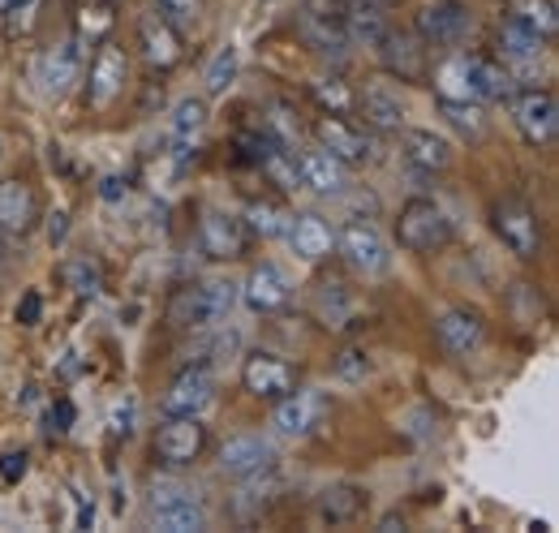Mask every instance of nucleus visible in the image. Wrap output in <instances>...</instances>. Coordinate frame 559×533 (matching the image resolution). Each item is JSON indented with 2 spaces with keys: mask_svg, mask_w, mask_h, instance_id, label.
<instances>
[{
  "mask_svg": "<svg viewBox=\"0 0 559 533\" xmlns=\"http://www.w3.org/2000/svg\"><path fill=\"white\" fill-rule=\"evenodd\" d=\"M233 78H237V48L224 44L207 66V95H224V91L233 86Z\"/></svg>",
  "mask_w": 559,
  "mask_h": 533,
  "instance_id": "nucleus-40",
  "label": "nucleus"
},
{
  "mask_svg": "<svg viewBox=\"0 0 559 533\" xmlns=\"http://www.w3.org/2000/svg\"><path fill=\"white\" fill-rule=\"evenodd\" d=\"M246 228H250V237H263V241H276V237H284L288 233V211L280 206V202H272V199H259V202H250L246 206Z\"/></svg>",
  "mask_w": 559,
  "mask_h": 533,
  "instance_id": "nucleus-31",
  "label": "nucleus"
},
{
  "mask_svg": "<svg viewBox=\"0 0 559 533\" xmlns=\"http://www.w3.org/2000/svg\"><path fill=\"white\" fill-rule=\"evenodd\" d=\"M301 17H314V22H345V0H301Z\"/></svg>",
  "mask_w": 559,
  "mask_h": 533,
  "instance_id": "nucleus-45",
  "label": "nucleus"
},
{
  "mask_svg": "<svg viewBox=\"0 0 559 533\" xmlns=\"http://www.w3.org/2000/svg\"><path fill=\"white\" fill-rule=\"evenodd\" d=\"M439 99H469V82H465V52L448 57L439 66Z\"/></svg>",
  "mask_w": 559,
  "mask_h": 533,
  "instance_id": "nucleus-41",
  "label": "nucleus"
},
{
  "mask_svg": "<svg viewBox=\"0 0 559 533\" xmlns=\"http://www.w3.org/2000/svg\"><path fill=\"white\" fill-rule=\"evenodd\" d=\"M499 48H503L508 61H516V66H534V61L547 52V39L508 13V17L499 22Z\"/></svg>",
  "mask_w": 559,
  "mask_h": 533,
  "instance_id": "nucleus-27",
  "label": "nucleus"
},
{
  "mask_svg": "<svg viewBox=\"0 0 559 533\" xmlns=\"http://www.w3.org/2000/svg\"><path fill=\"white\" fill-rule=\"evenodd\" d=\"M207 448V426L203 417H164L159 435H155V461L168 469L194 465Z\"/></svg>",
  "mask_w": 559,
  "mask_h": 533,
  "instance_id": "nucleus-6",
  "label": "nucleus"
},
{
  "mask_svg": "<svg viewBox=\"0 0 559 533\" xmlns=\"http://www.w3.org/2000/svg\"><path fill=\"white\" fill-rule=\"evenodd\" d=\"M139 48L155 69H173L177 61H181V35H177L159 13H155V17H142Z\"/></svg>",
  "mask_w": 559,
  "mask_h": 533,
  "instance_id": "nucleus-23",
  "label": "nucleus"
},
{
  "mask_svg": "<svg viewBox=\"0 0 559 533\" xmlns=\"http://www.w3.org/2000/svg\"><path fill=\"white\" fill-rule=\"evenodd\" d=\"M126 78H130V61L117 44H104L91 61V82H86V99L91 108H108L121 91H126Z\"/></svg>",
  "mask_w": 559,
  "mask_h": 533,
  "instance_id": "nucleus-14",
  "label": "nucleus"
},
{
  "mask_svg": "<svg viewBox=\"0 0 559 533\" xmlns=\"http://www.w3.org/2000/svg\"><path fill=\"white\" fill-rule=\"evenodd\" d=\"M396 241L401 250L409 254H435L452 241V220L439 202L430 199H409L401 206V220H396Z\"/></svg>",
  "mask_w": 559,
  "mask_h": 533,
  "instance_id": "nucleus-2",
  "label": "nucleus"
},
{
  "mask_svg": "<svg viewBox=\"0 0 559 533\" xmlns=\"http://www.w3.org/2000/svg\"><path fill=\"white\" fill-rule=\"evenodd\" d=\"M237 297L241 288L233 280H203L194 288H186L177 301H173V323L177 328H190V332H207L228 323V315L237 310Z\"/></svg>",
  "mask_w": 559,
  "mask_h": 533,
  "instance_id": "nucleus-1",
  "label": "nucleus"
},
{
  "mask_svg": "<svg viewBox=\"0 0 559 533\" xmlns=\"http://www.w3.org/2000/svg\"><path fill=\"white\" fill-rule=\"evenodd\" d=\"M345 31H349L353 44L374 48L392 31V17H388V9L379 0H345Z\"/></svg>",
  "mask_w": 559,
  "mask_h": 533,
  "instance_id": "nucleus-24",
  "label": "nucleus"
},
{
  "mask_svg": "<svg viewBox=\"0 0 559 533\" xmlns=\"http://www.w3.org/2000/svg\"><path fill=\"white\" fill-rule=\"evenodd\" d=\"M241 297H246V306H250L254 315H280V310H288V301H293V284H288V275H284L276 263H263L250 271Z\"/></svg>",
  "mask_w": 559,
  "mask_h": 533,
  "instance_id": "nucleus-19",
  "label": "nucleus"
},
{
  "mask_svg": "<svg viewBox=\"0 0 559 533\" xmlns=\"http://www.w3.org/2000/svg\"><path fill=\"white\" fill-rule=\"evenodd\" d=\"M297 177L306 190L314 194H345L349 190V164H341L336 155H328L323 146L319 151H306L297 159Z\"/></svg>",
  "mask_w": 559,
  "mask_h": 533,
  "instance_id": "nucleus-21",
  "label": "nucleus"
},
{
  "mask_svg": "<svg viewBox=\"0 0 559 533\" xmlns=\"http://www.w3.org/2000/svg\"><path fill=\"white\" fill-rule=\"evenodd\" d=\"M48 237H52V246L66 237V215H52V228H48Z\"/></svg>",
  "mask_w": 559,
  "mask_h": 533,
  "instance_id": "nucleus-49",
  "label": "nucleus"
},
{
  "mask_svg": "<svg viewBox=\"0 0 559 533\" xmlns=\"http://www.w3.org/2000/svg\"><path fill=\"white\" fill-rule=\"evenodd\" d=\"M151 525L164 533H203L207 530V508L199 499H181V504L155 508L151 512Z\"/></svg>",
  "mask_w": 559,
  "mask_h": 533,
  "instance_id": "nucleus-30",
  "label": "nucleus"
},
{
  "mask_svg": "<svg viewBox=\"0 0 559 533\" xmlns=\"http://www.w3.org/2000/svg\"><path fill=\"white\" fill-rule=\"evenodd\" d=\"M401 151H405V159L414 168H421V173H443V168H452V155H456L443 133L418 130V126L401 130Z\"/></svg>",
  "mask_w": 559,
  "mask_h": 533,
  "instance_id": "nucleus-22",
  "label": "nucleus"
},
{
  "mask_svg": "<svg viewBox=\"0 0 559 533\" xmlns=\"http://www.w3.org/2000/svg\"><path fill=\"white\" fill-rule=\"evenodd\" d=\"M241 482H246L241 495H237V517H241V521L263 517V512L280 499V490H284L276 465H267L263 473H250V477H241Z\"/></svg>",
  "mask_w": 559,
  "mask_h": 533,
  "instance_id": "nucleus-26",
  "label": "nucleus"
},
{
  "mask_svg": "<svg viewBox=\"0 0 559 533\" xmlns=\"http://www.w3.org/2000/svg\"><path fill=\"white\" fill-rule=\"evenodd\" d=\"M26 469H31V457H26V452H4V457H0V477H4V482H22Z\"/></svg>",
  "mask_w": 559,
  "mask_h": 533,
  "instance_id": "nucleus-46",
  "label": "nucleus"
},
{
  "mask_svg": "<svg viewBox=\"0 0 559 533\" xmlns=\"http://www.w3.org/2000/svg\"><path fill=\"white\" fill-rule=\"evenodd\" d=\"M310 95L319 99L323 112H336V117H345V112L353 108L349 86H345L341 78H319V82H310Z\"/></svg>",
  "mask_w": 559,
  "mask_h": 533,
  "instance_id": "nucleus-38",
  "label": "nucleus"
},
{
  "mask_svg": "<svg viewBox=\"0 0 559 533\" xmlns=\"http://www.w3.org/2000/svg\"><path fill=\"white\" fill-rule=\"evenodd\" d=\"M374 52H379V66L388 69L392 78H401V82H421V78H426V48H421L418 35L388 31V35L374 44Z\"/></svg>",
  "mask_w": 559,
  "mask_h": 533,
  "instance_id": "nucleus-16",
  "label": "nucleus"
},
{
  "mask_svg": "<svg viewBox=\"0 0 559 533\" xmlns=\"http://www.w3.org/2000/svg\"><path fill=\"white\" fill-rule=\"evenodd\" d=\"M117 194H121V177H108L104 181V199H117Z\"/></svg>",
  "mask_w": 559,
  "mask_h": 533,
  "instance_id": "nucleus-50",
  "label": "nucleus"
},
{
  "mask_svg": "<svg viewBox=\"0 0 559 533\" xmlns=\"http://www.w3.org/2000/svg\"><path fill=\"white\" fill-rule=\"evenodd\" d=\"M439 112L448 117V126H456L465 138H483V133H487L483 108H478L474 99H439Z\"/></svg>",
  "mask_w": 559,
  "mask_h": 533,
  "instance_id": "nucleus-33",
  "label": "nucleus"
},
{
  "mask_svg": "<svg viewBox=\"0 0 559 533\" xmlns=\"http://www.w3.org/2000/svg\"><path fill=\"white\" fill-rule=\"evenodd\" d=\"M361 112H366V126L379 133H396L405 130V104L401 95H392L388 86H370L361 95Z\"/></svg>",
  "mask_w": 559,
  "mask_h": 533,
  "instance_id": "nucleus-29",
  "label": "nucleus"
},
{
  "mask_svg": "<svg viewBox=\"0 0 559 533\" xmlns=\"http://www.w3.org/2000/svg\"><path fill=\"white\" fill-rule=\"evenodd\" d=\"M0 159H4V142H0Z\"/></svg>",
  "mask_w": 559,
  "mask_h": 533,
  "instance_id": "nucleus-52",
  "label": "nucleus"
},
{
  "mask_svg": "<svg viewBox=\"0 0 559 533\" xmlns=\"http://www.w3.org/2000/svg\"><path fill=\"white\" fill-rule=\"evenodd\" d=\"M314 138H319V146L328 151V155H336L341 164H370L374 159V142H370V133L349 126L345 117H336V112H323L319 121H314Z\"/></svg>",
  "mask_w": 559,
  "mask_h": 533,
  "instance_id": "nucleus-9",
  "label": "nucleus"
},
{
  "mask_svg": "<svg viewBox=\"0 0 559 533\" xmlns=\"http://www.w3.org/2000/svg\"><path fill=\"white\" fill-rule=\"evenodd\" d=\"M474 31V13L465 0H435L414 13V35L421 48H456Z\"/></svg>",
  "mask_w": 559,
  "mask_h": 533,
  "instance_id": "nucleus-4",
  "label": "nucleus"
},
{
  "mask_svg": "<svg viewBox=\"0 0 559 533\" xmlns=\"http://www.w3.org/2000/svg\"><path fill=\"white\" fill-rule=\"evenodd\" d=\"M370 370H374V362H370L366 348H341V353L332 357V375H336L341 383H366Z\"/></svg>",
  "mask_w": 559,
  "mask_h": 533,
  "instance_id": "nucleus-37",
  "label": "nucleus"
},
{
  "mask_svg": "<svg viewBox=\"0 0 559 533\" xmlns=\"http://www.w3.org/2000/svg\"><path fill=\"white\" fill-rule=\"evenodd\" d=\"M516 22H525L530 31H538L547 44L559 35V4L556 0H512V9H508Z\"/></svg>",
  "mask_w": 559,
  "mask_h": 533,
  "instance_id": "nucleus-32",
  "label": "nucleus"
},
{
  "mask_svg": "<svg viewBox=\"0 0 559 533\" xmlns=\"http://www.w3.org/2000/svg\"><path fill=\"white\" fill-rule=\"evenodd\" d=\"M0 4H4V0H0Z\"/></svg>",
  "mask_w": 559,
  "mask_h": 533,
  "instance_id": "nucleus-53",
  "label": "nucleus"
},
{
  "mask_svg": "<svg viewBox=\"0 0 559 533\" xmlns=\"http://www.w3.org/2000/svg\"><path fill=\"white\" fill-rule=\"evenodd\" d=\"M181 499H194V490L186 482H155L151 486V512L155 508H168V504H181Z\"/></svg>",
  "mask_w": 559,
  "mask_h": 533,
  "instance_id": "nucleus-44",
  "label": "nucleus"
},
{
  "mask_svg": "<svg viewBox=\"0 0 559 533\" xmlns=\"http://www.w3.org/2000/svg\"><path fill=\"white\" fill-rule=\"evenodd\" d=\"M319 315H323L328 328H349L345 319L357 315V301H353V293L345 284H328V288L319 293Z\"/></svg>",
  "mask_w": 559,
  "mask_h": 533,
  "instance_id": "nucleus-34",
  "label": "nucleus"
},
{
  "mask_svg": "<svg viewBox=\"0 0 559 533\" xmlns=\"http://www.w3.org/2000/svg\"><path fill=\"white\" fill-rule=\"evenodd\" d=\"M39 9H44V0H4V4H0L4 35H9V39L31 35V26H35V17H39Z\"/></svg>",
  "mask_w": 559,
  "mask_h": 533,
  "instance_id": "nucleus-36",
  "label": "nucleus"
},
{
  "mask_svg": "<svg viewBox=\"0 0 559 533\" xmlns=\"http://www.w3.org/2000/svg\"><path fill=\"white\" fill-rule=\"evenodd\" d=\"M435 335H439L443 353L469 357V353H478L483 340H487V319H483L478 310H469V306H452V310H443V315L435 319Z\"/></svg>",
  "mask_w": 559,
  "mask_h": 533,
  "instance_id": "nucleus-13",
  "label": "nucleus"
},
{
  "mask_svg": "<svg viewBox=\"0 0 559 533\" xmlns=\"http://www.w3.org/2000/svg\"><path fill=\"white\" fill-rule=\"evenodd\" d=\"M211 400H215V375H211V366H186L168 383L159 408H164V417H203V408H207Z\"/></svg>",
  "mask_w": 559,
  "mask_h": 533,
  "instance_id": "nucleus-8",
  "label": "nucleus"
},
{
  "mask_svg": "<svg viewBox=\"0 0 559 533\" xmlns=\"http://www.w3.org/2000/svg\"><path fill=\"white\" fill-rule=\"evenodd\" d=\"M155 9L173 31H190L203 17V0H155Z\"/></svg>",
  "mask_w": 559,
  "mask_h": 533,
  "instance_id": "nucleus-42",
  "label": "nucleus"
},
{
  "mask_svg": "<svg viewBox=\"0 0 559 533\" xmlns=\"http://www.w3.org/2000/svg\"><path fill=\"white\" fill-rule=\"evenodd\" d=\"M508 104H512L516 130H521V138H525L530 146H551V142H556L559 104L551 91H516Z\"/></svg>",
  "mask_w": 559,
  "mask_h": 533,
  "instance_id": "nucleus-7",
  "label": "nucleus"
},
{
  "mask_svg": "<svg viewBox=\"0 0 559 533\" xmlns=\"http://www.w3.org/2000/svg\"><path fill=\"white\" fill-rule=\"evenodd\" d=\"M199 237H203L207 259H215V263H237V259L250 250V228H246V220L233 215V211H207Z\"/></svg>",
  "mask_w": 559,
  "mask_h": 533,
  "instance_id": "nucleus-11",
  "label": "nucleus"
},
{
  "mask_svg": "<svg viewBox=\"0 0 559 533\" xmlns=\"http://www.w3.org/2000/svg\"><path fill=\"white\" fill-rule=\"evenodd\" d=\"M336 250H341V259H345L357 275H366V280H379V275L392 271V246L383 241V233H379L374 224H345V228L336 233Z\"/></svg>",
  "mask_w": 559,
  "mask_h": 533,
  "instance_id": "nucleus-5",
  "label": "nucleus"
},
{
  "mask_svg": "<svg viewBox=\"0 0 559 533\" xmlns=\"http://www.w3.org/2000/svg\"><path fill=\"white\" fill-rule=\"evenodd\" d=\"M66 284H70L78 297H99L104 271L91 263V259H73V263H66Z\"/></svg>",
  "mask_w": 559,
  "mask_h": 533,
  "instance_id": "nucleus-39",
  "label": "nucleus"
},
{
  "mask_svg": "<svg viewBox=\"0 0 559 533\" xmlns=\"http://www.w3.org/2000/svg\"><path fill=\"white\" fill-rule=\"evenodd\" d=\"M241 388L259 400H280L297 388V370L276 353H250L241 366Z\"/></svg>",
  "mask_w": 559,
  "mask_h": 533,
  "instance_id": "nucleus-12",
  "label": "nucleus"
},
{
  "mask_svg": "<svg viewBox=\"0 0 559 533\" xmlns=\"http://www.w3.org/2000/svg\"><path fill=\"white\" fill-rule=\"evenodd\" d=\"M465 82H469L474 104H508L516 95L512 69L490 61V57H465Z\"/></svg>",
  "mask_w": 559,
  "mask_h": 533,
  "instance_id": "nucleus-18",
  "label": "nucleus"
},
{
  "mask_svg": "<svg viewBox=\"0 0 559 533\" xmlns=\"http://www.w3.org/2000/svg\"><path fill=\"white\" fill-rule=\"evenodd\" d=\"M366 512V490L353 486V482H341V486H328L319 495V521L323 525H349Z\"/></svg>",
  "mask_w": 559,
  "mask_h": 533,
  "instance_id": "nucleus-28",
  "label": "nucleus"
},
{
  "mask_svg": "<svg viewBox=\"0 0 559 533\" xmlns=\"http://www.w3.org/2000/svg\"><path fill=\"white\" fill-rule=\"evenodd\" d=\"M490 228L495 237L521 259V263H534L543 254V224L534 215V206L521 199H499L490 206Z\"/></svg>",
  "mask_w": 559,
  "mask_h": 533,
  "instance_id": "nucleus-3",
  "label": "nucleus"
},
{
  "mask_svg": "<svg viewBox=\"0 0 559 533\" xmlns=\"http://www.w3.org/2000/svg\"><path fill=\"white\" fill-rule=\"evenodd\" d=\"M267 465H276V448L263 435H237L219 448V473H228L237 482L250 477V473H263Z\"/></svg>",
  "mask_w": 559,
  "mask_h": 533,
  "instance_id": "nucleus-20",
  "label": "nucleus"
},
{
  "mask_svg": "<svg viewBox=\"0 0 559 533\" xmlns=\"http://www.w3.org/2000/svg\"><path fill=\"white\" fill-rule=\"evenodd\" d=\"M82 39L73 35L66 44H57V48H48L44 52V61H39V86H44V95H52V99H61V95H70L73 86H78V78H82Z\"/></svg>",
  "mask_w": 559,
  "mask_h": 533,
  "instance_id": "nucleus-15",
  "label": "nucleus"
},
{
  "mask_svg": "<svg viewBox=\"0 0 559 533\" xmlns=\"http://www.w3.org/2000/svg\"><path fill=\"white\" fill-rule=\"evenodd\" d=\"M9 259V241H4V233H0V263Z\"/></svg>",
  "mask_w": 559,
  "mask_h": 533,
  "instance_id": "nucleus-51",
  "label": "nucleus"
},
{
  "mask_svg": "<svg viewBox=\"0 0 559 533\" xmlns=\"http://www.w3.org/2000/svg\"><path fill=\"white\" fill-rule=\"evenodd\" d=\"M328 413H332V404L323 392H288V396L276 400V430L284 439H306V435H314L323 422H328Z\"/></svg>",
  "mask_w": 559,
  "mask_h": 533,
  "instance_id": "nucleus-10",
  "label": "nucleus"
},
{
  "mask_svg": "<svg viewBox=\"0 0 559 533\" xmlns=\"http://www.w3.org/2000/svg\"><path fill=\"white\" fill-rule=\"evenodd\" d=\"M70 426H73V404L70 400H57V404H52V430L66 435Z\"/></svg>",
  "mask_w": 559,
  "mask_h": 533,
  "instance_id": "nucleus-48",
  "label": "nucleus"
},
{
  "mask_svg": "<svg viewBox=\"0 0 559 533\" xmlns=\"http://www.w3.org/2000/svg\"><path fill=\"white\" fill-rule=\"evenodd\" d=\"M284 237H288V246H293V254H297L301 263H323V259L336 250V233H332V224H328L323 215H314V211L293 215Z\"/></svg>",
  "mask_w": 559,
  "mask_h": 533,
  "instance_id": "nucleus-17",
  "label": "nucleus"
},
{
  "mask_svg": "<svg viewBox=\"0 0 559 533\" xmlns=\"http://www.w3.org/2000/svg\"><path fill=\"white\" fill-rule=\"evenodd\" d=\"M207 126V99H181L177 108H173V138L177 142H194L199 130Z\"/></svg>",
  "mask_w": 559,
  "mask_h": 533,
  "instance_id": "nucleus-35",
  "label": "nucleus"
},
{
  "mask_svg": "<svg viewBox=\"0 0 559 533\" xmlns=\"http://www.w3.org/2000/svg\"><path fill=\"white\" fill-rule=\"evenodd\" d=\"M39 206L26 181H0V233H31Z\"/></svg>",
  "mask_w": 559,
  "mask_h": 533,
  "instance_id": "nucleus-25",
  "label": "nucleus"
},
{
  "mask_svg": "<svg viewBox=\"0 0 559 533\" xmlns=\"http://www.w3.org/2000/svg\"><path fill=\"white\" fill-rule=\"evenodd\" d=\"M134 426H139V400L121 396L112 404V435H117V439H130Z\"/></svg>",
  "mask_w": 559,
  "mask_h": 533,
  "instance_id": "nucleus-43",
  "label": "nucleus"
},
{
  "mask_svg": "<svg viewBox=\"0 0 559 533\" xmlns=\"http://www.w3.org/2000/svg\"><path fill=\"white\" fill-rule=\"evenodd\" d=\"M39 315H44V297L31 288V293L17 301V323H22V328H35V323H39Z\"/></svg>",
  "mask_w": 559,
  "mask_h": 533,
  "instance_id": "nucleus-47",
  "label": "nucleus"
}]
</instances>
